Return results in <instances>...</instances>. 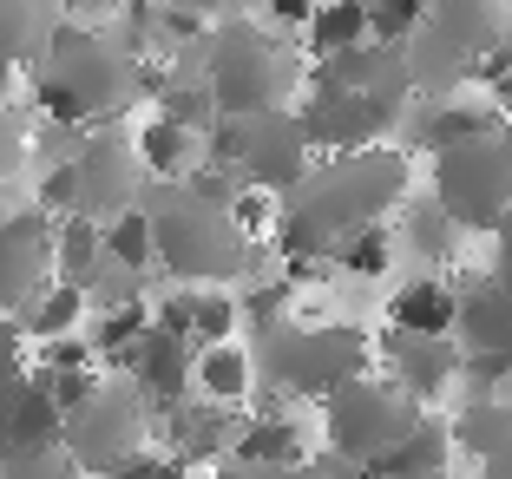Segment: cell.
Returning a JSON list of instances; mask_svg holds the SVG:
<instances>
[{"label": "cell", "mask_w": 512, "mask_h": 479, "mask_svg": "<svg viewBox=\"0 0 512 479\" xmlns=\"http://www.w3.org/2000/svg\"><path fill=\"white\" fill-rule=\"evenodd\" d=\"M256 388V355H243L237 342L224 348H197V394L217 407H237Z\"/></svg>", "instance_id": "f1b7e54d"}, {"label": "cell", "mask_w": 512, "mask_h": 479, "mask_svg": "<svg viewBox=\"0 0 512 479\" xmlns=\"http://www.w3.org/2000/svg\"><path fill=\"white\" fill-rule=\"evenodd\" d=\"M453 447L467 460H493L499 447H512V394H486V401H467L460 414L447 420Z\"/></svg>", "instance_id": "4316f807"}, {"label": "cell", "mask_w": 512, "mask_h": 479, "mask_svg": "<svg viewBox=\"0 0 512 479\" xmlns=\"http://www.w3.org/2000/svg\"><path fill=\"white\" fill-rule=\"evenodd\" d=\"M138 158H145L151 184H184L191 171H204V132H191V125L158 112V119L138 132Z\"/></svg>", "instance_id": "603a6c76"}, {"label": "cell", "mask_w": 512, "mask_h": 479, "mask_svg": "<svg viewBox=\"0 0 512 479\" xmlns=\"http://www.w3.org/2000/svg\"><path fill=\"white\" fill-rule=\"evenodd\" d=\"M73 171H79V210L73 217H92V224H119L125 210H138L145 191H151L138 138H119V125H112V132H92Z\"/></svg>", "instance_id": "7c38bea8"}, {"label": "cell", "mask_w": 512, "mask_h": 479, "mask_svg": "<svg viewBox=\"0 0 512 479\" xmlns=\"http://www.w3.org/2000/svg\"><path fill=\"white\" fill-rule=\"evenodd\" d=\"M237 309H243V322L256 329V342H263V335L289 329V322H283V309H289V283H256L250 296H237Z\"/></svg>", "instance_id": "74e56055"}, {"label": "cell", "mask_w": 512, "mask_h": 479, "mask_svg": "<svg viewBox=\"0 0 512 479\" xmlns=\"http://www.w3.org/2000/svg\"><path fill=\"white\" fill-rule=\"evenodd\" d=\"M119 361H125V375H132V388L145 394V401H158V407L191 401V388H197V348L178 342V335H165V329H151L145 342H138L132 355H119Z\"/></svg>", "instance_id": "2e32d148"}, {"label": "cell", "mask_w": 512, "mask_h": 479, "mask_svg": "<svg viewBox=\"0 0 512 479\" xmlns=\"http://www.w3.org/2000/svg\"><path fill=\"white\" fill-rule=\"evenodd\" d=\"M151 92H158V105H165V119L191 125V132H204V138H211L217 125H224V112H217L211 86H204V79H191V73H165Z\"/></svg>", "instance_id": "4dcf8cb0"}, {"label": "cell", "mask_w": 512, "mask_h": 479, "mask_svg": "<svg viewBox=\"0 0 512 479\" xmlns=\"http://www.w3.org/2000/svg\"><path fill=\"white\" fill-rule=\"evenodd\" d=\"M329 407V453H342V460H355L368 473L375 460H388L394 447H401L414 427H421V401L414 394H401L394 381H375V375H362V381H348L335 401H322Z\"/></svg>", "instance_id": "30bf717a"}, {"label": "cell", "mask_w": 512, "mask_h": 479, "mask_svg": "<svg viewBox=\"0 0 512 479\" xmlns=\"http://www.w3.org/2000/svg\"><path fill=\"white\" fill-rule=\"evenodd\" d=\"M60 401L46 394L40 375L0 388V466H20V460H40V453H60Z\"/></svg>", "instance_id": "5bb4252c"}, {"label": "cell", "mask_w": 512, "mask_h": 479, "mask_svg": "<svg viewBox=\"0 0 512 479\" xmlns=\"http://www.w3.org/2000/svg\"><path fill=\"white\" fill-rule=\"evenodd\" d=\"M434 204L453 217V230L493 237L512 217V138L486 132L467 145L434 151Z\"/></svg>", "instance_id": "ba28073f"}, {"label": "cell", "mask_w": 512, "mask_h": 479, "mask_svg": "<svg viewBox=\"0 0 512 479\" xmlns=\"http://www.w3.org/2000/svg\"><path fill=\"white\" fill-rule=\"evenodd\" d=\"M486 132H506V112L493 99H421L407 138L421 151H447V145H467V138H486Z\"/></svg>", "instance_id": "d6986e66"}, {"label": "cell", "mask_w": 512, "mask_h": 479, "mask_svg": "<svg viewBox=\"0 0 512 479\" xmlns=\"http://www.w3.org/2000/svg\"><path fill=\"white\" fill-rule=\"evenodd\" d=\"M506 40H512V7H506Z\"/></svg>", "instance_id": "11a10c76"}, {"label": "cell", "mask_w": 512, "mask_h": 479, "mask_svg": "<svg viewBox=\"0 0 512 479\" xmlns=\"http://www.w3.org/2000/svg\"><path fill=\"white\" fill-rule=\"evenodd\" d=\"M60 250H53V217L46 210H20L0 224V315H27L33 302L53 289Z\"/></svg>", "instance_id": "4fadbf2b"}, {"label": "cell", "mask_w": 512, "mask_h": 479, "mask_svg": "<svg viewBox=\"0 0 512 479\" xmlns=\"http://www.w3.org/2000/svg\"><path fill=\"white\" fill-rule=\"evenodd\" d=\"M165 14L191 20V27H224V20H243V7L250 0H158Z\"/></svg>", "instance_id": "ab89813d"}, {"label": "cell", "mask_w": 512, "mask_h": 479, "mask_svg": "<svg viewBox=\"0 0 512 479\" xmlns=\"http://www.w3.org/2000/svg\"><path fill=\"white\" fill-rule=\"evenodd\" d=\"M106 263H119V270H132V276H145L151 263H158V237H151L145 204L125 210L119 224H106Z\"/></svg>", "instance_id": "1f68e13d"}, {"label": "cell", "mask_w": 512, "mask_h": 479, "mask_svg": "<svg viewBox=\"0 0 512 479\" xmlns=\"http://www.w3.org/2000/svg\"><path fill=\"white\" fill-rule=\"evenodd\" d=\"M66 27V0H0V73L40 66Z\"/></svg>", "instance_id": "ffe728a7"}, {"label": "cell", "mask_w": 512, "mask_h": 479, "mask_svg": "<svg viewBox=\"0 0 512 479\" xmlns=\"http://www.w3.org/2000/svg\"><path fill=\"white\" fill-rule=\"evenodd\" d=\"M309 132H302L296 112H263V119H224L211 138H204V165L211 171H237L243 191L263 197H289L302 178H309Z\"/></svg>", "instance_id": "52a82bcc"}, {"label": "cell", "mask_w": 512, "mask_h": 479, "mask_svg": "<svg viewBox=\"0 0 512 479\" xmlns=\"http://www.w3.org/2000/svg\"><path fill=\"white\" fill-rule=\"evenodd\" d=\"M460 348L512 361V289L506 283H493V276L460 283Z\"/></svg>", "instance_id": "44dd1931"}, {"label": "cell", "mask_w": 512, "mask_h": 479, "mask_svg": "<svg viewBox=\"0 0 512 479\" xmlns=\"http://www.w3.org/2000/svg\"><path fill=\"white\" fill-rule=\"evenodd\" d=\"M506 138H512V119H506Z\"/></svg>", "instance_id": "9f6ffc18"}, {"label": "cell", "mask_w": 512, "mask_h": 479, "mask_svg": "<svg viewBox=\"0 0 512 479\" xmlns=\"http://www.w3.org/2000/svg\"><path fill=\"white\" fill-rule=\"evenodd\" d=\"M375 361V342L348 322H329V329H276L256 342V381L270 388V401H335L348 381L368 375Z\"/></svg>", "instance_id": "8992f818"}, {"label": "cell", "mask_w": 512, "mask_h": 479, "mask_svg": "<svg viewBox=\"0 0 512 479\" xmlns=\"http://www.w3.org/2000/svg\"><path fill=\"white\" fill-rule=\"evenodd\" d=\"M158 86V73H145V60H132L112 33L66 20L60 40L46 46V60L33 66V92H40L53 125H79V132H112L145 92Z\"/></svg>", "instance_id": "7a4b0ae2"}, {"label": "cell", "mask_w": 512, "mask_h": 479, "mask_svg": "<svg viewBox=\"0 0 512 479\" xmlns=\"http://www.w3.org/2000/svg\"><path fill=\"white\" fill-rule=\"evenodd\" d=\"M204 86H211L224 119H263L289 112L302 86V53L270 27V20H224L204 40Z\"/></svg>", "instance_id": "277c9868"}, {"label": "cell", "mask_w": 512, "mask_h": 479, "mask_svg": "<svg viewBox=\"0 0 512 479\" xmlns=\"http://www.w3.org/2000/svg\"><path fill=\"white\" fill-rule=\"evenodd\" d=\"M296 119H302V132H309V145H316V151L355 158V151H375V145H388V138L401 132L407 105L368 99V92H348V86H316V79H309Z\"/></svg>", "instance_id": "8fae6325"}, {"label": "cell", "mask_w": 512, "mask_h": 479, "mask_svg": "<svg viewBox=\"0 0 512 479\" xmlns=\"http://www.w3.org/2000/svg\"><path fill=\"white\" fill-rule=\"evenodd\" d=\"M316 86H348V92H368V99H394V105H414V79H407V53L401 46H355V53H342V60H322Z\"/></svg>", "instance_id": "e0dca14e"}, {"label": "cell", "mask_w": 512, "mask_h": 479, "mask_svg": "<svg viewBox=\"0 0 512 479\" xmlns=\"http://www.w3.org/2000/svg\"><path fill=\"white\" fill-rule=\"evenodd\" d=\"M158 329V315H151V302H125V309H106L99 315V335H92V348L99 355H132L145 335Z\"/></svg>", "instance_id": "e575fe53"}, {"label": "cell", "mask_w": 512, "mask_h": 479, "mask_svg": "<svg viewBox=\"0 0 512 479\" xmlns=\"http://www.w3.org/2000/svg\"><path fill=\"white\" fill-rule=\"evenodd\" d=\"M27 125H20V112H7V105H0V191H7V184L20 178V165H27Z\"/></svg>", "instance_id": "f35d334b"}, {"label": "cell", "mask_w": 512, "mask_h": 479, "mask_svg": "<svg viewBox=\"0 0 512 479\" xmlns=\"http://www.w3.org/2000/svg\"><path fill=\"white\" fill-rule=\"evenodd\" d=\"M381 355H388V381L401 394H414V401H440V394L460 381V361H467V348L453 342V335H401L388 329V342H381Z\"/></svg>", "instance_id": "9a60e30c"}, {"label": "cell", "mask_w": 512, "mask_h": 479, "mask_svg": "<svg viewBox=\"0 0 512 479\" xmlns=\"http://www.w3.org/2000/svg\"><path fill=\"white\" fill-rule=\"evenodd\" d=\"M230 460H250V466H309V447H302V427L289 414H256V420H243V434H237V453Z\"/></svg>", "instance_id": "484cf974"}, {"label": "cell", "mask_w": 512, "mask_h": 479, "mask_svg": "<svg viewBox=\"0 0 512 479\" xmlns=\"http://www.w3.org/2000/svg\"><path fill=\"white\" fill-rule=\"evenodd\" d=\"M493 283H506V289H512V217L493 230Z\"/></svg>", "instance_id": "816d5d0a"}, {"label": "cell", "mask_w": 512, "mask_h": 479, "mask_svg": "<svg viewBox=\"0 0 512 479\" xmlns=\"http://www.w3.org/2000/svg\"><path fill=\"white\" fill-rule=\"evenodd\" d=\"M0 479H79V466L66 453H40V460H20V466H0Z\"/></svg>", "instance_id": "ee69618b"}, {"label": "cell", "mask_w": 512, "mask_h": 479, "mask_svg": "<svg viewBox=\"0 0 512 479\" xmlns=\"http://www.w3.org/2000/svg\"><path fill=\"white\" fill-rule=\"evenodd\" d=\"M499 46H506V7L499 0H427L421 33L401 46L414 99H453L467 79L486 73Z\"/></svg>", "instance_id": "5b68a950"}, {"label": "cell", "mask_w": 512, "mask_h": 479, "mask_svg": "<svg viewBox=\"0 0 512 479\" xmlns=\"http://www.w3.org/2000/svg\"><path fill=\"white\" fill-rule=\"evenodd\" d=\"M158 434L171 440V453H178L184 466L191 460H230L243 420L230 414V407H217V401H171L165 414H158Z\"/></svg>", "instance_id": "ac0fdd59"}, {"label": "cell", "mask_w": 512, "mask_h": 479, "mask_svg": "<svg viewBox=\"0 0 512 479\" xmlns=\"http://www.w3.org/2000/svg\"><path fill=\"white\" fill-rule=\"evenodd\" d=\"M342 276H362V283H375V276H388L394 270V237H388V224H375V230H362V237H348L342 250L329 256Z\"/></svg>", "instance_id": "836d02e7"}, {"label": "cell", "mask_w": 512, "mask_h": 479, "mask_svg": "<svg viewBox=\"0 0 512 479\" xmlns=\"http://www.w3.org/2000/svg\"><path fill=\"white\" fill-rule=\"evenodd\" d=\"M132 0H66V20H79V27H99V20H119Z\"/></svg>", "instance_id": "bcb514c9"}, {"label": "cell", "mask_w": 512, "mask_h": 479, "mask_svg": "<svg viewBox=\"0 0 512 479\" xmlns=\"http://www.w3.org/2000/svg\"><path fill=\"white\" fill-rule=\"evenodd\" d=\"M145 217L158 237V263L184 289H224L256 270V237L237 224V204H217L197 184H151Z\"/></svg>", "instance_id": "3957f363"}, {"label": "cell", "mask_w": 512, "mask_h": 479, "mask_svg": "<svg viewBox=\"0 0 512 479\" xmlns=\"http://www.w3.org/2000/svg\"><path fill=\"white\" fill-rule=\"evenodd\" d=\"M401 237H407V250H414V256H427V263H447L453 243H460V230H453V217L434 204V197H427V204H407Z\"/></svg>", "instance_id": "d6a6232c"}, {"label": "cell", "mask_w": 512, "mask_h": 479, "mask_svg": "<svg viewBox=\"0 0 512 479\" xmlns=\"http://www.w3.org/2000/svg\"><path fill=\"white\" fill-rule=\"evenodd\" d=\"M211 479H302V466L289 473V466H250V460H224Z\"/></svg>", "instance_id": "f907efd6"}, {"label": "cell", "mask_w": 512, "mask_h": 479, "mask_svg": "<svg viewBox=\"0 0 512 479\" xmlns=\"http://www.w3.org/2000/svg\"><path fill=\"white\" fill-rule=\"evenodd\" d=\"M447 460H453V427L427 414L421 427L388 453V460L368 466V479H447Z\"/></svg>", "instance_id": "cb8c5ba5"}, {"label": "cell", "mask_w": 512, "mask_h": 479, "mask_svg": "<svg viewBox=\"0 0 512 479\" xmlns=\"http://www.w3.org/2000/svg\"><path fill=\"white\" fill-rule=\"evenodd\" d=\"M106 479H184V460L178 453H132V460L112 466Z\"/></svg>", "instance_id": "7bdbcfd3"}, {"label": "cell", "mask_w": 512, "mask_h": 479, "mask_svg": "<svg viewBox=\"0 0 512 479\" xmlns=\"http://www.w3.org/2000/svg\"><path fill=\"white\" fill-rule=\"evenodd\" d=\"M427 20V0H368V27L381 46H407Z\"/></svg>", "instance_id": "8d00e7d4"}, {"label": "cell", "mask_w": 512, "mask_h": 479, "mask_svg": "<svg viewBox=\"0 0 512 479\" xmlns=\"http://www.w3.org/2000/svg\"><path fill=\"white\" fill-rule=\"evenodd\" d=\"M407 197V151L375 145L355 158H329L316 165L276 210V250L289 256V270L302 263H329L348 237H362Z\"/></svg>", "instance_id": "6da1fadb"}, {"label": "cell", "mask_w": 512, "mask_h": 479, "mask_svg": "<svg viewBox=\"0 0 512 479\" xmlns=\"http://www.w3.org/2000/svg\"><path fill=\"white\" fill-rule=\"evenodd\" d=\"M309 60H342V53H355V46L375 40V27H368V0H322L316 20H309Z\"/></svg>", "instance_id": "d4e9b609"}, {"label": "cell", "mask_w": 512, "mask_h": 479, "mask_svg": "<svg viewBox=\"0 0 512 479\" xmlns=\"http://www.w3.org/2000/svg\"><path fill=\"white\" fill-rule=\"evenodd\" d=\"M480 479H512V447H499L493 460H480Z\"/></svg>", "instance_id": "f5cc1de1"}, {"label": "cell", "mask_w": 512, "mask_h": 479, "mask_svg": "<svg viewBox=\"0 0 512 479\" xmlns=\"http://www.w3.org/2000/svg\"><path fill=\"white\" fill-rule=\"evenodd\" d=\"M151 315H158V329H165V335L191 342V335H197V289H178V296L151 302Z\"/></svg>", "instance_id": "60d3db41"}, {"label": "cell", "mask_w": 512, "mask_h": 479, "mask_svg": "<svg viewBox=\"0 0 512 479\" xmlns=\"http://www.w3.org/2000/svg\"><path fill=\"white\" fill-rule=\"evenodd\" d=\"M388 329L401 335H460V289L440 276H414L388 296Z\"/></svg>", "instance_id": "7402d4cb"}, {"label": "cell", "mask_w": 512, "mask_h": 479, "mask_svg": "<svg viewBox=\"0 0 512 479\" xmlns=\"http://www.w3.org/2000/svg\"><path fill=\"white\" fill-rule=\"evenodd\" d=\"M14 381H27V329L14 315H0V388H14Z\"/></svg>", "instance_id": "b9f144b4"}, {"label": "cell", "mask_w": 512, "mask_h": 479, "mask_svg": "<svg viewBox=\"0 0 512 479\" xmlns=\"http://www.w3.org/2000/svg\"><path fill=\"white\" fill-rule=\"evenodd\" d=\"M316 7H322V0H270V27H302V33H309Z\"/></svg>", "instance_id": "7dc6e473"}, {"label": "cell", "mask_w": 512, "mask_h": 479, "mask_svg": "<svg viewBox=\"0 0 512 479\" xmlns=\"http://www.w3.org/2000/svg\"><path fill=\"white\" fill-rule=\"evenodd\" d=\"M92 355H99V348L79 342V335H66V342H46V368H66V375H73V368H92Z\"/></svg>", "instance_id": "f6af8a7d"}, {"label": "cell", "mask_w": 512, "mask_h": 479, "mask_svg": "<svg viewBox=\"0 0 512 479\" xmlns=\"http://www.w3.org/2000/svg\"><path fill=\"white\" fill-rule=\"evenodd\" d=\"M237 322H243L237 296H224V289H197V335H191V348H224L230 335H237Z\"/></svg>", "instance_id": "d590c367"}, {"label": "cell", "mask_w": 512, "mask_h": 479, "mask_svg": "<svg viewBox=\"0 0 512 479\" xmlns=\"http://www.w3.org/2000/svg\"><path fill=\"white\" fill-rule=\"evenodd\" d=\"M86 289L79 283H53L40 302H33L27 315H20V329H27V342H66V335L79 329V315H86Z\"/></svg>", "instance_id": "f546056e"}, {"label": "cell", "mask_w": 512, "mask_h": 479, "mask_svg": "<svg viewBox=\"0 0 512 479\" xmlns=\"http://www.w3.org/2000/svg\"><path fill=\"white\" fill-rule=\"evenodd\" d=\"M302 479H368L355 460H342V453H316V460L302 466Z\"/></svg>", "instance_id": "c3c4849f"}, {"label": "cell", "mask_w": 512, "mask_h": 479, "mask_svg": "<svg viewBox=\"0 0 512 479\" xmlns=\"http://www.w3.org/2000/svg\"><path fill=\"white\" fill-rule=\"evenodd\" d=\"M53 250H60V283L92 289V276L106 270V224H92V217H60V224H53Z\"/></svg>", "instance_id": "83f0119b"}, {"label": "cell", "mask_w": 512, "mask_h": 479, "mask_svg": "<svg viewBox=\"0 0 512 479\" xmlns=\"http://www.w3.org/2000/svg\"><path fill=\"white\" fill-rule=\"evenodd\" d=\"M237 224L250 230V237H263V230H270V197H263V191H243L237 197Z\"/></svg>", "instance_id": "681fc988"}, {"label": "cell", "mask_w": 512, "mask_h": 479, "mask_svg": "<svg viewBox=\"0 0 512 479\" xmlns=\"http://www.w3.org/2000/svg\"><path fill=\"white\" fill-rule=\"evenodd\" d=\"M7 79H14V73H0V99H7Z\"/></svg>", "instance_id": "db71d44e"}, {"label": "cell", "mask_w": 512, "mask_h": 479, "mask_svg": "<svg viewBox=\"0 0 512 479\" xmlns=\"http://www.w3.org/2000/svg\"><path fill=\"white\" fill-rule=\"evenodd\" d=\"M145 434H151L145 394H138L132 381H99L79 407H66L60 453L79 466V473L106 479L112 466H125L132 453H145Z\"/></svg>", "instance_id": "9c48e42d"}]
</instances>
